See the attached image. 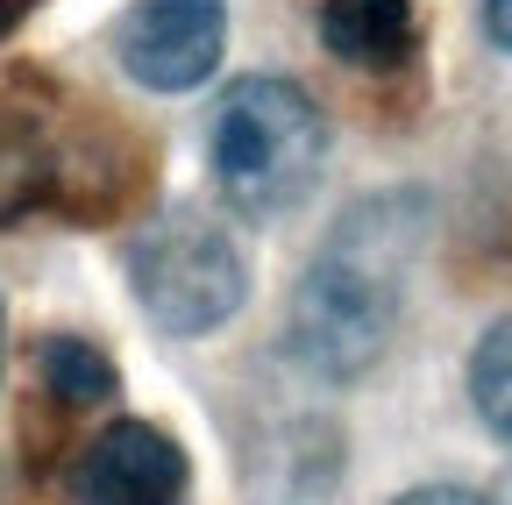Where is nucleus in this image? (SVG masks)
<instances>
[{
	"instance_id": "13",
	"label": "nucleus",
	"mask_w": 512,
	"mask_h": 505,
	"mask_svg": "<svg viewBox=\"0 0 512 505\" xmlns=\"http://www.w3.org/2000/svg\"><path fill=\"white\" fill-rule=\"evenodd\" d=\"M0 342H8V306H0Z\"/></svg>"
},
{
	"instance_id": "12",
	"label": "nucleus",
	"mask_w": 512,
	"mask_h": 505,
	"mask_svg": "<svg viewBox=\"0 0 512 505\" xmlns=\"http://www.w3.org/2000/svg\"><path fill=\"white\" fill-rule=\"evenodd\" d=\"M22 15H29V0H0V36H8V29H15Z\"/></svg>"
},
{
	"instance_id": "11",
	"label": "nucleus",
	"mask_w": 512,
	"mask_h": 505,
	"mask_svg": "<svg viewBox=\"0 0 512 505\" xmlns=\"http://www.w3.org/2000/svg\"><path fill=\"white\" fill-rule=\"evenodd\" d=\"M484 36L512 57V0H484Z\"/></svg>"
},
{
	"instance_id": "8",
	"label": "nucleus",
	"mask_w": 512,
	"mask_h": 505,
	"mask_svg": "<svg viewBox=\"0 0 512 505\" xmlns=\"http://www.w3.org/2000/svg\"><path fill=\"white\" fill-rule=\"evenodd\" d=\"M470 406L512 449V313H498V321L477 335V349H470Z\"/></svg>"
},
{
	"instance_id": "2",
	"label": "nucleus",
	"mask_w": 512,
	"mask_h": 505,
	"mask_svg": "<svg viewBox=\"0 0 512 505\" xmlns=\"http://www.w3.org/2000/svg\"><path fill=\"white\" fill-rule=\"evenodd\" d=\"M320 164H328V121H320L313 93L292 79H228L214 114H207V171L214 193L242 221H278L292 214Z\"/></svg>"
},
{
	"instance_id": "14",
	"label": "nucleus",
	"mask_w": 512,
	"mask_h": 505,
	"mask_svg": "<svg viewBox=\"0 0 512 505\" xmlns=\"http://www.w3.org/2000/svg\"><path fill=\"white\" fill-rule=\"evenodd\" d=\"M505 505H512V498H505Z\"/></svg>"
},
{
	"instance_id": "5",
	"label": "nucleus",
	"mask_w": 512,
	"mask_h": 505,
	"mask_svg": "<svg viewBox=\"0 0 512 505\" xmlns=\"http://www.w3.org/2000/svg\"><path fill=\"white\" fill-rule=\"evenodd\" d=\"M185 484H192L185 449L150 420H107L72 463L79 505H185Z\"/></svg>"
},
{
	"instance_id": "6",
	"label": "nucleus",
	"mask_w": 512,
	"mask_h": 505,
	"mask_svg": "<svg viewBox=\"0 0 512 505\" xmlns=\"http://www.w3.org/2000/svg\"><path fill=\"white\" fill-rule=\"evenodd\" d=\"M320 43L356 72H399L420 43V15L413 0H320Z\"/></svg>"
},
{
	"instance_id": "10",
	"label": "nucleus",
	"mask_w": 512,
	"mask_h": 505,
	"mask_svg": "<svg viewBox=\"0 0 512 505\" xmlns=\"http://www.w3.org/2000/svg\"><path fill=\"white\" fill-rule=\"evenodd\" d=\"M392 505H491V498H477V491H463V484H413V491H399Z\"/></svg>"
},
{
	"instance_id": "7",
	"label": "nucleus",
	"mask_w": 512,
	"mask_h": 505,
	"mask_svg": "<svg viewBox=\"0 0 512 505\" xmlns=\"http://www.w3.org/2000/svg\"><path fill=\"white\" fill-rule=\"evenodd\" d=\"M36 377H43V392H50L57 406H72V413L114 399V363H107L86 335H43V342H36Z\"/></svg>"
},
{
	"instance_id": "4",
	"label": "nucleus",
	"mask_w": 512,
	"mask_h": 505,
	"mask_svg": "<svg viewBox=\"0 0 512 505\" xmlns=\"http://www.w3.org/2000/svg\"><path fill=\"white\" fill-rule=\"evenodd\" d=\"M228 50V0H136L114 22L121 72L150 93H192L221 72Z\"/></svg>"
},
{
	"instance_id": "1",
	"label": "nucleus",
	"mask_w": 512,
	"mask_h": 505,
	"mask_svg": "<svg viewBox=\"0 0 512 505\" xmlns=\"http://www.w3.org/2000/svg\"><path fill=\"white\" fill-rule=\"evenodd\" d=\"M420 221L427 214H420L413 193H370L328 228L320 257L299 271L292 313H285V349L306 377H320V385H356V377L392 349Z\"/></svg>"
},
{
	"instance_id": "9",
	"label": "nucleus",
	"mask_w": 512,
	"mask_h": 505,
	"mask_svg": "<svg viewBox=\"0 0 512 505\" xmlns=\"http://www.w3.org/2000/svg\"><path fill=\"white\" fill-rule=\"evenodd\" d=\"M36 178H43L36 150H29L22 136H0V214H8V207H22V200L36 193Z\"/></svg>"
},
{
	"instance_id": "3",
	"label": "nucleus",
	"mask_w": 512,
	"mask_h": 505,
	"mask_svg": "<svg viewBox=\"0 0 512 505\" xmlns=\"http://www.w3.org/2000/svg\"><path fill=\"white\" fill-rule=\"evenodd\" d=\"M128 285H136V306L150 313V328H164L178 342H200V335L228 328L249 299V271H242L235 235L200 207H164L128 242Z\"/></svg>"
}]
</instances>
